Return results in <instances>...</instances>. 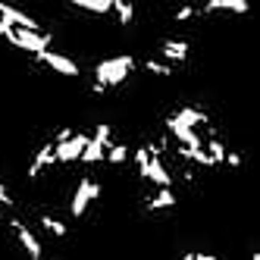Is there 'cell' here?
I'll return each mask as SVG.
<instances>
[{"label": "cell", "instance_id": "1", "mask_svg": "<svg viewBox=\"0 0 260 260\" xmlns=\"http://www.w3.org/2000/svg\"><path fill=\"white\" fill-rule=\"evenodd\" d=\"M135 57L132 53H119V57H107V60H101L98 66H94V82L98 85H104L107 91L110 88H119L128 76L135 72Z\"/></svg>", "mask_w": 260, "mask_h": 260}, {"label": "cell", "instance_id": "2", "mask_svg": "<svg viewBox=\"0 0 260 260\" xmlns=\"http://www.w3.org/2000/svg\"><path fill=\"white\" fill-rule=\"evenodd\" d=\"M7 41H10L13 47H19V50L31 53V57H41V53L50 50L53 35H50V31H25V28H13Z\"/></svg>", "mask_w": 260, "mask_h": 260}, {"label": "cell", "instance_id": "3", "mask_svg": "<svg viewBox=\"0 0 260 260\" xmlns=\"http://www.w3.org/2000/svg\"><path fill=\"white\" fill-rule=\"evenodd\" d=\"M98 198H101V182H94L91 176H82L79 185H76V191H72L69 213L76 216V219H82V216L88 213V207H91V204H94Z\"/></svg>", "mask_w": 260, "mask_h": 260}, {"label": "cell", "instance_id": "4", "mask_svg": "<svg viewBox=\"0 0 260 260\" xmlns=\"http://www.w3.org/2000/svg\"><path fill=\"white\" fill-rule=\"evenodd\" d=\"M35 63L47 66L50 72H57V76H63V79H79L82 76L79 63L72 57H66V53H60V50H47V53H41V57H35Z\"/></svg>", "mask_w": 260, "mask_h": 260}, {"label": "cell", "instance_id": "5", "mask_svg": "<svg viewBox=\"0 0 260 260\" xmlns=\"http://www.w3.org/2000/svg\"><path fill=\"white\" fill-rule=\"evenodd\" d=\"M7 222H10V229L16 232V238H19V245L25 248V257H28V260H44V245L38 241V235H35L19 216H10Z\"/></svg>", "mask_w": 260, "mask_h": 260}, {"label": "cell", "instance_id": "6", "mask_svg": "<svg viewBox=\"0 0 260 260\" xmlns=\"http://www.w3.org/2000/svg\"><path fill=\"white\" fill-rule=\"evenodd\" d=\"M88 144H91V135H85V132H76V138L72 141H66V144H57V163H63V166H69V163H82V157H85V151H88Z\"/></svg>", "mask_w": 260, "mask_h": 260}, {"label": "cell", "instance_id": "7", "mask_svg": "<svg viewBox=\"0 0 260 260\" xmlns=\"http://www.w3.org/2000/svg\"><path fill=\"white\" fill-rule=\"evenodd\" d=\"M0 19L4 22H10L13 28H25V31H44V25L35 19L31 13H25V10H16V7H10V4H0Z\"/></svg>", "mask_w": 260, "mask_h": 260}, {"label": "cell", "instance_id": "8", "mask_svg": "<svg viewBox=\"0 0 260 260\" xmlns=\"http://www.w3.org/2000/svg\"><path fill=\"white\" fill-rule=\"evenodd\" d=\"M188 53H191V44L185 41V38H163L160 41V57L163 63H185L188 60Z\"/></svg>", "mask_w": 260, "mask_h": 260}, {"label": "cell", "instance_id": "9", "mask_svg": "<svg viewBox=\"0 0 260 260\" xmlns=\"http://www.w3.org/2000/svg\"><path fill=\"white\" fill-rule=\"evenodd\" d=\"M50 166H57V144H53V141L41 144L38 154L31 157V163H28V179H38L44 170H50Z\"/></svg>", "mask_w": 260, "mask_h": 260}, {"label": "cell", "instance_id": "10", "mask_svg": "<svg viewBox=\"0 0 260 260\" xmlns=\"http://www.w3.org/2000/svg\"><path fill=\"white\" fill-rule=\"evenodd\" d=\"M210 13L245 16V13H251V4H248V0H207V4H201V16H210Z\"/></svg>", "mask_w": 260, "mask_h": 260}, {"label": "cell", "instance_id": "11", "mask_svg": "<svg viewBox=\"0 0 260 260\" xmlns=\"http://www.w3.org/2000/svg\"><path fill=\"white\" fill-rule=\"evenodd\" d=\"M144 182H151V185H157V188H173V173H170V166L163 163V157H154L151 160V166H147V176H144Z\"/></svg>", "mask_w": 260, "mask_h": 260}, {"label": "cell", "instance_id": "12", "mask_svg": "<svg viewBox=\"0 0 260 260\" xmlns=\"http://www.w3.org/2000/svg\"><path fill=\"white\" fill-rule=\"evenodd\" d=\"M176 201H179V198H176V191H173V188H157L151 198L144 201V210H147V213L170 210V207H176Z\"/></svg>", "mask_w": 260, "mask_h": 260}, {"label": "cell", "instance_id": "13", "mask_svg": "<svg viewBox=\"0 0 260 260\" xmlns=\"http://www.w3.org/2000/svg\"><path fill=\"white\" fill-rule=\"evenodd\" d=\"M116 0H72V10H85V13H94V16H107L113 13Z\"/></svg>", "mask_w": 260, "mask_h": 260}, {"label": "cell", "instance_id": "14", "mask_svg": "<svg viewBox=\"0 0 260 260\" xmlns=\"http://www.w3.org/2000/svg\"><path fill=\"white\" fill-rule=\"evenodd\" d=\"M38 222H41V229H44V232H50L53 238H66V235H69V226H66L63 219H57L53 213H41V216H38Z\"/></svg>", "mask_w": 260, "mask_h": 260}, {"label": "cell", "instance_id": "15", "mask_svg": "<svg viewBox=\"0 0 260 260\" xmlns=\"http://www.w3.org/2000/svg\"><path fill=\"white\" fill-rule=\"evenodd\" d=\"M128 157H132V147H128L125 141H113V144H110V151H107V163L110 166H122Z\"/></svg>", "mask_w": 260, "mask_h": 260}, {"label": "cell", "instance_id": "16", "mask_svg": "<svg viewBox=\"0 0 260 260\" xmlns=\"http://www.w3.org/2000/svg\"><path fill=\"white\" fill-rule=\"evenodd\" d=\"M144 69L151 72V76H157V79H170V76H176V66L163 63V60H144Z\"/></svg>", "mask_w": 260, "mask_h": 260}, {"label": "cell", "instance_id": "17", "mask_svg": "<svg viewBox=\"0 0 260 260\" xmlns=\"http://www.w3.org/2000/svg\"><path fill=\"white\" fill-rule=\"evenodd\" d=\"M113 13L119 16V25H132L135 22V4H128V0H116Z\"/></svg>", "mask_w": 260, "mask_h": 260}, {"label": "cell", "instance_id": "18", "mask_svg": "<svg viewBox=\"0 0 260 260\" xmlns=\"http://www.w3.org/2000/svg\"><path fill=\"white\" fill-rule=\"evenodd\" d=\"M201 16V7H179L173 13V22H188V19H198Z\"/></svg>", "mask_w": 260, "mask_h": 260}, {"label": "cell", "instance_id": "19", "mask_svg": "<svg viewBox=\"0 0 260 260\" xmlns=\"http://www.w3.org/2000/svg\"><path fill=\"white\" fill-rule=\"evenodd\" d=\"M226 166H229V170H241V166H245V157H241V151L229 147V154H226Z\"/></svg>", "mask_w": 260, "mask_h": 260}, {"label": "cell", "instance_id": "20", "mask_svg": "<svg viewBox=\"0 0 260 260\" xmlns=\"http://www.w3.org/2000/svg\"><path fill=\"white\" fill-rule=\"evenodd\" d=\"M0 207H16V201H13V194H10V188H7V185L4 182H0Z\"/></svg>", "mask_w": 260, "mask_h": 260}, {"label": "cell", "instance_id": "21", "mask_svg": "<svg viewBox=\"0 0 260 260\" xmlns=\"http://www.w3.org/2000/svg\"><path fill=\"white\" fill-rule=\"evenodd\" d=\"M10 31H13V25H10V22H4V19H0V38H10Z\"/></svg>", "mask_w": 260, "mask_h": 260}, {"label": "cell", "instance_id": "22", "mask_svg": "<svg viewBox=\"0 0 260 260\" xmlns=\"http://www.w3.org/2000/svg\"><path fill=\"white\" fill-rule=\"evenodd\" d=\"M194 260H219L216 254H210V251H198V257Z\"/></svg>", "mask_w": 260, "mask_h": 260}, {"label": "cell", "instance_id": "23", "mask_svg": "<svg viewBox=\"0 0 260 260\" xmlns=\"http://www.w3.org/2000/svg\"><path fill=\"white\" fill-rule=\"evenodd\" d=\"M194 257H198V251H194V248H191V251H185V254H182V257H179V260H194Z\"/></svg>", "mask_w": 260, "mask_h": 260}, {"label": "cell", "instance_id": "24", "mask_svg": "<svg viewBox=\"0 0 260 260\" xmlns=\"http://www.w3.org/2000/svg\"><path fill=\"white\" fill-rule=\"evenodd\" d=\"M251 260H260V248H257V251H254V254H251Z\"/></svg>", "mask_w": 260, "mask_h": 260}, {"label": "cell", "instance_id": "25", "mask_svg": "<svg viewBox=\"0 0 260 260\" xmlns=\"http://www.w3.org/2000/svg\"><path fill=\"white\" fill-rule=\"evenodd\" d=\"M44 260H53V257H44Z\"/></svg>", "mask_w": 260, "mask_h": 260}]
</instances>
